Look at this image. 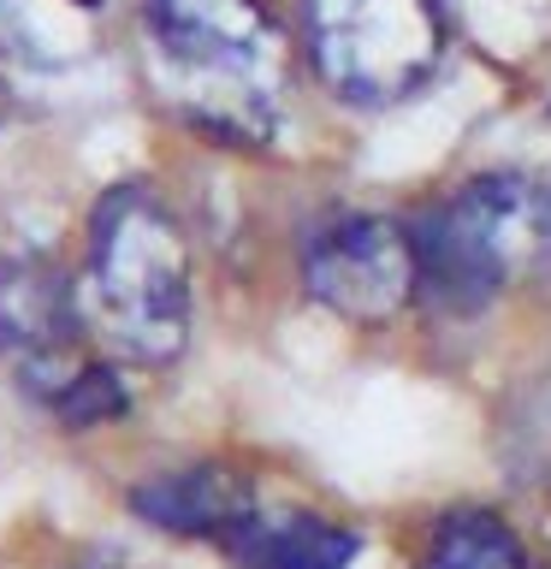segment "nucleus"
Segmentation results:
<instances>
[{"instance_id":"1","label":"nucleus","mask_w":551,"mask_h":569,"mask_svg":"<svg viewBox=\"0 0 551 569\" xmlns=\"http://www.w3.org/2000/svg\"><path fill=\"white\" fill-rule=\"evenodd\" d=\"M142 71L184 124L267 142L284 107V36L261 0H142Z\"/></svg>"},{"instance_id":"2","label":"nucleus","mask_w":551,"mask_h":569,"mask_svg":"<svg viewBox=\"0 0 551 569\" xmlns=\"http://www.w3.org/2000/svg\"><path fill=\"white\" fill-rule=\"evenodd\" d=\"M83 332L113 356L167 368L190 345V238L154 184H113L89 213V267L78 284Z\"/></svg>"},{"instance_id":"3","label":"nucleus","mask_w":551,"mask_h":569,"mask_svg":"<svg viewBox=\"0 0 551 569\" xmlns=\"http://www.w3.org/2000/svg\"><path fill=\"white\" fill-rule=\"evenodd\" d=\"M540 196L522 178H474L409 226L415 291L444 315H480L540 243Z\"/></svg>"},{"instance_id":"4","label":"nucleus","mask_w":551,"mask_h":569,"mask_svg":"<svg viewBox=\"0 0 551 569\" xmlns=\"http://www.w3.org/2000/svg\"><path fill=\"white\" fill-rule=\"evenodd\" d=\"M309 60L332 96L391 107L439 71V0H302Z\"/></svg>"},{"instance_id":"5","label":"nucleus","mask_w":551,"mask_h":569,"mask_svg":"<svg viewBox=\"0 0 551 569\" xmlns=\"http://www.w3.org/2000/svg\"><path fill=\"white\" fill-rule=\"evenodd\" d=\"M0 362L42 403H53L89 368L78 284L60 261L48 256L0 261Z\"/></svg>"},{"instance_id":"6","label":"nucleus","mask_w":551,"mask_h":569,"mask_svg":"<svg viewBox=\"0 0 551 569\" xmlns=\"http://www.w3.org/2000/svg\"><path fill=\"white\" fill-rule=\"evenodd\" d=\"M302 284L332 315L380 327L415 297V256L409 231L380 213H338L302 243Z\"/></svg>"},{"instance_id":"7","label":"nucleus","mask_w":551,"mask_h":569,"mask_svg":"<svg viewBox=\"0 0 551 569\" xmlns=\"http://www.w3.org/2000/svg\"><path fill=\"white\" fill-rule=\"evenodd\" d=\"M131 510L160 533L184 540H226L243 516H256V487L226 469V462H196V469H167L131 487Z\"/></svg>"},{"instance_id":"8","label":"nucleus","mask_w":551,"mask_h":569,"mask_svg":"<svg viewBox=\"0 0 551 569\" xmlns=\"http://www.w3.org/2000/svg\"><path fill=\"white\" fill-rule=\"evenodd\" d=\"M220 546L238 569H350L362 533L314 510H256Z\"/></svg>"},{"instance_id":"9","label":"nucleus","mask_w":551,"mask_h":569,"mask_svg":"<svg viewBox=\"0 0 551 569\" xmlns=\"http://www.w3.org/2000/svg\"><path fill=\"white\" fill-rule=\"evenodd\" d=\"M421 569H528L522 540L487 510H457L444 516Z\"/></svg>"},{"instance_id":"10","label":"nucleus","mask_w":551,"mask_h":569,"mask_svg":"<svg viewBox=\"0 0 551 569\" xmlns=\"http://www.w3.org/2000/svg\"><path fill=\"white\" fill-rule=\"evenodd\" d=\"M48 409H53V421H60V427L83 433V427H101V421L124 416V386L113 380V368L89 362V368H83L78 380H71V386H66Z\"/></svg>"},{"instance_id":"11","label":"nucleus","mask_w":551,"mask_h":569,"mask_svg":"<svg viewBox=\"0 0 551 569\" xmlns=\"http://www.w3.org/2000/svg\"><path fill=\"white\" fill-rule=\"evenodd\" d=\"M0 119H7V83H0Z\"/></svg>"},{"instance_id":"12","label":"nucleus","mask_w":551,"mask_h":569,"mask_svg":"<svg viewBox=\"0 0 551 569\" xmlns=\"http://www.w3.org/2000/svg\"><path fill=\"white\" fill-rule=\"evenodd\" d=\"M78 569H101V563H78Z\"/></svg>"},{"instance_id":"13","label":"nucleus","mask_w":551,"mask_h":569,"mask_svg":"<svg viewBox=\"0 0 551 569\" xmlns=\"http://www.w3.org/2000/svg\"><path fill=\"white\" fill-rule=\"evenodd\" d=\"M545 226H551V202H545Z\"/></svg>"}]
</instances>
